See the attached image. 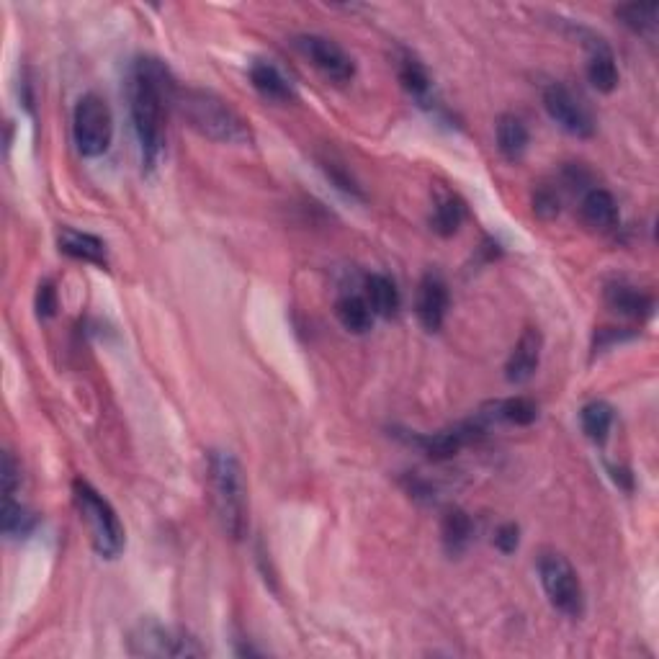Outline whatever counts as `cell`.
Here are the masks:
<instances>
[{
	"label": "cell",
	"instance_id": "obj_1",
	"mask_svg": "<svg viewBox=\"0 0 659 659\" xmlns=\"http://www.w3.org/2000/svg\"><path fill=\"white\" fill-rule=\"evenodd\" d=\"M176 93V80L163 62L152 57L134 62L129 75V111H132L134 134L140 142L142 163L147 168H155L163 158L165 119L170 106H176Z\"/></svg>",
	"mask_w": 659,
	"mask_h": 659
},
{
	"label": "cell",
	"instance_id": "obj_2",
	"mask_svg": "<svg viewBox=\"0 0 659 659\" xmlns=\"http://www.w3.org/2000/svg\"><path fill=\"white\" fill-rule=\"evenodd\" d=\"M176 106L188 127L201 137L222 145H248L253 140L248 121L242 119L230 103L199 88H178Z\"/></svg>",
	"mask_w": 659,
	"mask_h": 659
},
{
	"label": "cell",
	"instance_id": "obj_3",
	"mask_svg": "<svg viewBox=\"0 0 659 659\" xmlns=\"http://www.w3.org/2000/svg\"><path fill=\"white\" fill-rule=\"evenodd\" d=\"M209 490L222 531L240 541L248 533V484L242 466L230 451L209 454Z\"/></svg>",
	"mask_w": 659,
	"mask_h": 659
},
{
	"label": "cell",
	"instance_id": "obj_4",
	"mask_svg": "<svg viewBox=\"0 0 659 659\" xmlns=\"http://www.w3.org/2000/svg\"><path fill=\"white\" fill-rule=\"evenodd\" d=\"M73 500L80 513V520L88 528V536H91V544L98 557H119L121 551H124V526H121L119 515L111 508L109 500L98 490H93L91 484L83 482V479H75L73 482Z\"/></svg>",
	"mask_w": 659,
	"mask_h": 659
},
{
	"label": "cell",
	"instance_id": "obj_5",
	"mask_svg": "<svg viewBox=\"0 0 659 659\" xmlns=\"http://www.w3.org/2000/svg\"><path fill=\"white\" fill-rule=\"evenodd\" d=\"M73 137L83 158H101L114 140V116L109 103L96 93H85L75 106Z\"/></svg>",
	"mask_w": 659,
	"mask_h": 659
},
{
	"label": "cell",
	"instance_id": "obj_6",
	"mask_svg": "<svg viewBox=\"0 0 659 659\" xmlns=\"http://www.w3.org/2000/svg\"><path fill=\"white\" fill-rule=\"evenodd\" d=\"M539 577L549 603L569 618H580L585 611V593L575 567L562 554H544L539 559Z\"/></svg>",
	"mask_w": 659,
	"mask_h": 659
},
{
	"label": "cell",
	"instance_id": "obj_7",
	"mask_svg": "<svg viewBox=\"0 0 659 659\" xmlns=\"http://www.w3.org/2000/svg\"><path fill=\"white\" fill-rule=\"evenodd\" d=\"M129 652L137 657H201L204 649L194 636L168 629L155 621H142L129 636Z\"/></svg>",
	"mask_w": 659,
	"mask_h": 659
},
{
	"label": "cell",
	"instance_id": "obj_8",
	"mask_svg": "<svg viewBox=\"0 0 659 659\" xmlns=\"http://www.w3.org/2000/svg\"><path fill=\"white\" fill-rule=\"evenodd\" d=\"M544 109L551 119L557 121L559 127L572 137L587 140L595 134V119L593 114L585 109V103L575 96V93L564 88L562 83H551L544 91Z\"/></svg>",
	"mask_w": 659,
	"mask_h": 659
},
{
	"label": "cell",
	"instance_id": "obj_9",
	"mask_svg": "<svg viewBox=\"0 0 659 659\" xmlns=\"http://www.w3.org/2000/svg\"><path fill=\"white\" fill-rule=\"evenodd\" d=\"M297 47L327 80L348 83V80H353V75H356V62H353V57L348 55L340 44H335L333 39L317 37V34H304V37L297 39Z\"/></svg>",
	"mask_w": 659,
	"mask_h": 659
},
{
	"label": "cell",
	"instance_id": "obj_10",
	"mask_svg": "<svg viewBox=\"0 0 659 659\" xmlns=\"http://www.w3.org/2000/svg\"><path fill=\"white\" fill-rule=\"evenodd\" d=\"M448 312V286L438 273H425L418 286V320L428 333H438Z\"/></svg>",
	"mask_w": 659,
	"mask_h": 659
},
{
	"label": "cell",
	"instance_id": "obj_11",
	"mask_svg": "<svg viewBox=\"0 0 659 659\" xmlns=\"http://www.w3.org/2000/svg\"><path fill=\"white\" fill-rule=\"evenodd\" d=\"M541 348H544L541 333L536 327H528L526 333L520 335L518 343H515L508 363H505V379H508L510 384H526V381L536 374V369H539Z\"/></svg>",
	"mask_w": 659,
	"mask_h": 659
},
{
	"label": "cell",
	"instance_id": "obj_12",
	"mask_svg": "<svg viewBox=\"0 0 659 659\" xmlns=\"http://www.w3.org/2000/svg\"><path fill=\"white\" fill-rule=\"evenodd\" d=\"M587 80L600 93H613L618 88L616 57L600 37H590L587 42Z\"/></svg>",
	"mask_w": 659,
	"mask_h": 659
},
{
	"label": "cell",
	"instance_id": "obj_13",
	"mask_svg": "<svg viewBox=\"0 0 659 659\" xmlns=\"http://www.w3.org/2000/svg\"><path fill=\"white\" fill-rule=\"evenodd\" d=\"M57 245L65 255L75 260H83V263H91V266H106L109 263V250H106V242L101 237L91 235V232H80V230H65L57 237Z\"/></svg>",
	"mask_w": 659,
	"mask_h": 659
},
{
	"label": "cell",
	"instance_id": "obj_14",
	"mask_svg": "<svg viewBox=\"0 0 659 659\" xmlns=\"http://www.w3.org/2000/svg\"><path fill=\"white\" fill-rule=\"evenodd\" d=\"M250 83H253L255 91L266 98V101L286 103L294 98V88H291L289 78H286L273 62L255 60L253 65H250Z\"/></svg>",
	"mask_w": 659,
	"mask_h": 659
},
{
	"label": "cell",
	"instance_id": "obj_15",
	"mask_svg": "<svg viewBox=\"0 0 659 659\" xmlns=\"http://www.w3.org/2000/svg\"><path fill=\"white\" fill-rule=\"evenodd\" d=\"M582 222L598 232H611L618 224V204L605 188H590L580 204Z\"/></svg>",
	"mask_w": 659,
	"mask_h": 659
},
{
	"label": "cell",
	"instance_id": "obj_16",
	"mask_svg": "<svg viewBox=\"0 0 659 659\" xmlns=\"http://www.w3.org/2000/svg\"><path fill=\"white\" fill-rule=\"evenodd\" d=\"M605 302L613 312L631 320H647L654 312V299L649 294H641L639 289L626 284H611L605 289Z\"/></svg>",
	"mask_w": 659,
	"mask_h": 659
},
{
	"label": "cell",
	"instance_id": "obj_17",
	"mask_svg": "<svg viewBox=\"0 0 659 659\" xmlns=\"http://www.w3.org/2000/svg\"><path fill=\"white\" fill-rule=\"evenodd\" d=\"M528 142H531V137H528V127L518 119V116L513 114L500 116V121H497V147H500L502 158H508L510 163L520 160L526 155Z\"/></svg>",
	"mask_w": 659,
	"mask_h": 659
},
{
	"label": "cell",
	"instance_id": "obj_18",
	"mask_svg": "<svg viewBox=\"0 0 659 659\" xmlns=\"http://www.w3.org/2000/svg\"><path fill=\"white\" fill-rule=\"evenodd\" d=\"M657 16L659 3H626L616 8V19L649 42L657 39Z\"/></svg>",
	"mask_w": 659,
	"mask_h": 659
},
{
	"label": "cell",
	"instance_id": "obj_19",
	"mask_svg": "<svg viewBox=\"0 0 659 659\" xmlns=\"http://www.w3.org/2000/svg\"><path fill=\"white\" fill-rule=\"evenodd\" d=\"M335 317H338L340 325L353 335H366L374 325V312H371L369 302L356 294H345L335 304Z\"/></svg>",
	"mask_w": 659,
	"mask_h": 659
},
{
	"label": "cell",
	"instance_id": "obj_20",
	"mask_svg": "<svg viewBox=\"0 0 659 659\" xmlns=\"http://www.w3.org/2000/svg\"><path fill=\"white\" fill-rule=\"evenodd\" d=\"M441 536H443V546L451 557H459L461 551L469 546L474 536V523L472 518L464 513L461 508L448 510L441 520Z\"/></svg>",
	"mask_w": 659,
	"mask_h": 659
},
{
	"label": "cell",
	"instance_id": "obj_21",
	"mask_svg": "<svg viewBox=\"0 0 659 659\" xmlns=\"http://www.w3.org/2000/svg\"><path fill=\"white\" fill-rule=\"evenodd\" d=\"M366 302H369L371 312L379 317H392L400 309V291L394 286L392 279L374 273L366 281Z\"/></svg>",
	"mask_w": 659,
	"mask_h": 659
},
{
	"label": "cell",
	"instance_id": "obj_22",
	"mask_svg": "<svg viewBox=\"0 0 659 659\" xmlns=\"http://www.w3.org/2000/svg\"><path fill=\"white\" fill-rule=\"evenodd\" d=\"M582 433L593 443H605L613 428V407L608 402H587L580 412Z\"/></svg>",
	"mask_w": 659,
	"mask_h": 659
},
{
	"label": "cell",
	"instance_id": "obj_23",
	"mask_svg": "<svg viewBox=\"0 0 659 659\" xmlns=\"http://www.w3.org/2000/svg\"><path fill=\"white\" fill-rule=\"evenodd\" d=\"M492 418L505 420L510 425H531L539 418V405L528 397H510V400L495 402V412Z\"/></svg>",
	"mask_w": 659,
	"mask_h": 659
},
{
	"label": "cell",
	"instance_id": "obj_24",
	"mask_svg": "<svg viewBox=\"0 0 659 659\" xmlns=\"http://www.w3.org/2000/svg\"><path fill=\"white\" fill-rule=\"evenodd\" d=\"M461 222H464V204H461L459 199H454V196H448V199L438 201L436 212H433V219H430V224H433V230L438 232L441 237H451L459 232Z\"/></svg>",
	"mask_w": 659,
	"mask_h": 659
},
{
	"label": "cell",
	"instance_id": "obj_25",
	"mask_svg": "<svg viewBox=\"0 0 659 659\" xmlns=\"http://www.w3.org/2000/svg\"><path fill=\"white\" fill-rule=\"evenodd\" d=\"M400 83L410 96L420 98V101L430 96V75L415 57H405L400 62Z\"/></svg>",
	"mask_w": 659,
	"mask_h": 659
},
{
	"label": "cell",
	"instance_id": "obj_26",
	"mask_svg": "<svg viewBox=\"0 0 659 659\" xmlns=\"http://www.w3.org/2000/svg\"><path fill=\"white\" fill-rule=\"evenodd\" d=\"M31 528H34V515L21 508L19 502H13V497H3V533L6 536H26Z\"/></svg>",
	"mask_w": 659,
	"mask_h": 659
},
{
	"label": "cell",
	"instance_id": "obj_27",
	"mask_svg": "<svg viewBox=\"0 0 659 659\" xmlns=\"http://www.w3.org/2000/svg\"><path fill=\"white\" fill-rule=\"evenodd\" d=\"M322 168H325L327 178H330V181H333L340 191H345L348 196H361V188H358V183L353 181V176L343 168V165L335 163V160H325Z\"/></svg>",
	"mask_w": 659,
	"mask_h": 659
},
{
	"label": "cell",
	"instance_id": "obj_28",
	"mask_svg": "<svg viewBox=\"0 0 659 659\" xmlns=\"http://www.w3.org/2000/svg\"><path fill=\"white\" fill-rule=\"evenodd\" d=\"M37 312L42 320H49V317H55L57 312V291L55 286L49 284V281H44V284H39V291H37Z\"/></svg>",
	"mask_w": 659,
	"mask_h": 659
},
{
	"label": "cell",
	"instance_id": "obj_29",
	"mask_svg": "<svg viewBox=\"0 0 659 659\" xmlns=\"http://www.w3.org/2000/svg\"><path fill=\"white\" fill-rule=\"evenodd\" d=\"M520 541V528L515 523H505L495 531V546L502 551V554H513L518 549Z\"/></svg>",
	"mask_w": 659,
	"mask_h": 659
},
{
	"label": "cell",
	"instance_id": "obj_30",
	"mask_svg": "<svg viewBox=\"0 0 659 659\" xmlns=\"http://www.w3.org/2000/svg\"><path fill=\"white\" fill-rule=\"evenodd\" d=\"M21 484V469L11 454L3 456V497H13L16 487Z\"/></svg>",
	"mask_w": 659,
	"mask_h": 659
},
{
	"label": "cell",
	"instance_id": "obj_31",
	"mask_svg": "<svg viewBox=\"0 0 659 659\" xmlns=\"http://www.w3.org/2000/svg\"><path fill=\"white\" fill-rule=\"evenodd\" d=\"M533 212L539 214L541 219H554L559 214V199L557 194H551V191H539L536 199H533Z\"/></svg>",
	"mask_w": 659,
	"mask_h": 659
},
{
	"label": "cell",
	"instance_id": "obj_32",
	"mask_svg": "<svg viewBox=\"0 0 659 659\" xmlns=\"http://www.w3.org/2000/svg\"><path fill=\"white\" fill-rule=\"evenodd\" d=\"M608 472H611L613 482L621 484L623 490H631V487H634V477H631L629 469H621V466H608Z\"/></svg>",
	"mask_w": 659,
	"mask_h": 659
}]
</instances>
